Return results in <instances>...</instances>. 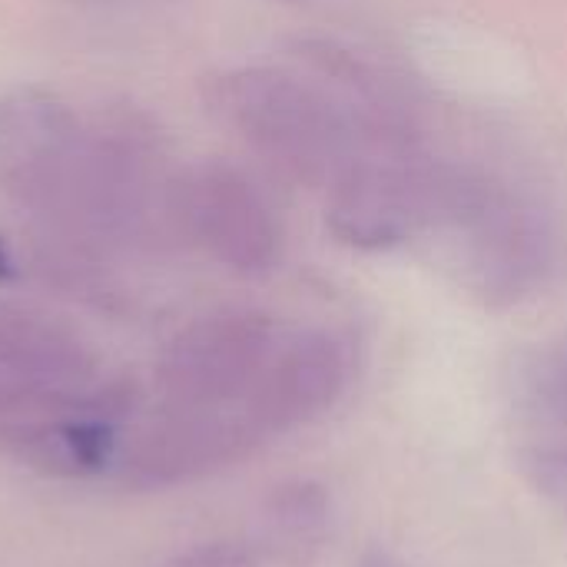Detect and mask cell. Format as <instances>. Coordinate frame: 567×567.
Masks as SVG:
<instances>
[{
    "mask_svg": "<svg viewBox=\"0 0 567 567\" xmlns=\"http://www.w3.org/2000/svg\"><path fill=\"white\" fill-rule=\"evenodd\" d=\"M163 146L140 110L83 113L43 86L0 93V193L93 249L173 239Z\"/></svg>",
    "mask_w": 567,
    "mask_h": 567,
    "instance_id": "6da1fadb",
    "label": "cell"
},
{
    "mask_svg": "<svg viewBox=\"0 0 567 567\" xmlns=\"http://www.w3.org/2000/svg\"><path fill=\"white\" fill-rule=\"evenodd\" d=\"M206 110L272 173L299 186H329L362 150L342 100L306 66L243 63L203 83Z\"/></svg>",
    "mask_w": 567,
    "mask_h": 567,
    "instance_id": "7a4b0ae2",
    "label": "cell"
},
{
    "mask_svg": "<svg viewBox=\"0 0 567 567\" xmlns=\"http://www.w3.org/2000/svg\"><path fill=\"white\" fill-rule=\"evenodd\" d=\"M458 166L422 146H365L326 186V229L355 252H389L442 226Z\"/></svg>",
    "mask_w": 567,
    "mask_h": 567,
    "instance_id": "3957f363",
    "label": "cell"
},
{
    "mask_svg": "<svg viewBox=\"0 0 567 567\" xmlns=\"http://www.w3.org/2000/svg\"><path fill=\"white\" fill-rule=\"evenodd\" d=\"M442 226L462 236L465 286L488 312L532 302L555 272L558 243L548 216L488 176L458 173Z\"/></svg>",
    "mask_w": 567,
    "mask_h": 567,
    "instance_id": "277c9868",
    "label": "cell"
},
{
    "mask_svg": "<svg viewBox=\"0 0 567 567\" xmlns=\"http://www.w3.org/2000/svg\"><path fill=\"white\" fill-rule=\"evenodd\" d=\"M169 229L243 279H262L282 262L286 229L262 186L233 163L203 159L173 173Z\"/></svg>",
    "mask_w": 567,
    "mask_h": 567,
    "instance_id": "5b68a950",
    "label": "cell"
},
{
    "mask_svg": "<svg viewBox=\"0 0 567 567\" xmlns=\"http://www.w3.org/2000/svg\"><path fill=\"white\" fill-rule=\"evenodd\" d=\"M279 346L276 319L256 306H219L183 326L156 362L169 409H223L246 399Z\"/></svg>",
    "mask_w": 567,
    "mask_h": 567,
    "instance_id": "8992f818",
    "label": "cell"
},
{
    "mask_svg": "<svg viewBox=\"0 0 567 567\" xmlns=\"http://www.w3.org/2000/svg\"><path fill=\"white\" fill-rule=\"evenodd\" d=\"M136 385L100 379L96 385L0 412V452L53 478H86L110 465L123 419L136 409Z\"/></svg>",
    "mask_w": 567,
    "mask_h": 567,
    "instance_id": "52a82bcc",
    "label": "cell"
},
{
    "mask_svg": "<svg viewBox=\"0 0 567 567\" xmlns=\"http://www.w3.org/2000/svg\"><path fill=\"white\" fill-rule=\"evenodd\" d=\"M355 375V346L346 332L316 326L279 342L243 399L246 422L262 435L296 432L339 405Z\"/></svg>",
    "mask_w": 567,
    "mask_h": 567,
    "instance_id": "ba28073f",
    "label": "cell"
},
{
    "mask_svg": "<svg viewBox=\"0 0 567 567\" xmlns=\"http://www.w3.org/2000/svg\"><path fill=\"white\" fill-rule=\"evenodd\" d=\"M262 435L246 415L223 409H169L143 425L120 458V482L136 492H163L239 465Z\"/></svg>",
    "mask_w": 567,
    "mask_h": 567,
    "instance_id": "9c48e42d",
    "label": "cell"
},
{
    "mask_svg": "<svg viewBox=\"0 0 567 567\" xmlns=\"http://www.w3.org/2000/svg\"><path fill=\"white\" fill-rule=\"evenodd\" d=\"M100 382L96 352L66 322L0 299V412Z\"/></svg>",
    "mask_w": 567,
    "mask_h": 567,
    "instance_id": "30bf717a",
    "label": "cell"
},
{
    "mask_svg": "<svg viewBox=\"0 0 567 567\" xmlns=\"http://www.w3.org/2000/svg\"><path fill=\"white\" fill-rule=\"evenodd\" d=\"M336 528V495L319 478H286L269 488L259 512L262 548L289 567H309Z\"/></svg>",
    "mask_w": 567,
    "mask_h": 567,
    "instance_id": "8fae6325",
    "label": "cell"
},
{
    "mask_svg": "<svg viewBox=\"0 0 567 567\" xmlns=\"http://www.w3.org/2000/svg\"><path fill=\"white\" fill-rule=\"evenodd\" d=\"M515 472L545 502H567V439L538 435L515 449Z\"/></svg>",
    "mask_w": 567,
    "mask_h": 567,
    "instance_id": "7c38bea8",
    "label": "cell"
},
{
    "mask_svg": "<svg viewBox=\"0 0 567 567\" xmlns=\"http://www.w3.org/2000/svg\"><path fill=\"white\" fill-rule=\"evenodd\" d=\"M163 567H259V555L246 542L216 538V542H199V545L179 551Z\"/></svg>",
    "mask_w": 567,
    "mask_h": 567,
    "instance_id": "4fadbf2b",
    "label": "cell"
},
{
    "mask_svg": "<svg viewBox=\"0 0 567 567\" xmlns=\"http://www.w3.org/2000/svg\"><path fill=\"white\" fill-rule=\"evenodd\" d=\"M352 567H415V565H412L405 555H399L395 548L372 542V545H365V548L359 551V558H355V565Z\"/></svg>",
    "mask_w": 567,
    "mask_h": 567,
    "instance_id": "5bb4252c",
    "label": "cell"
}]
</instances>
